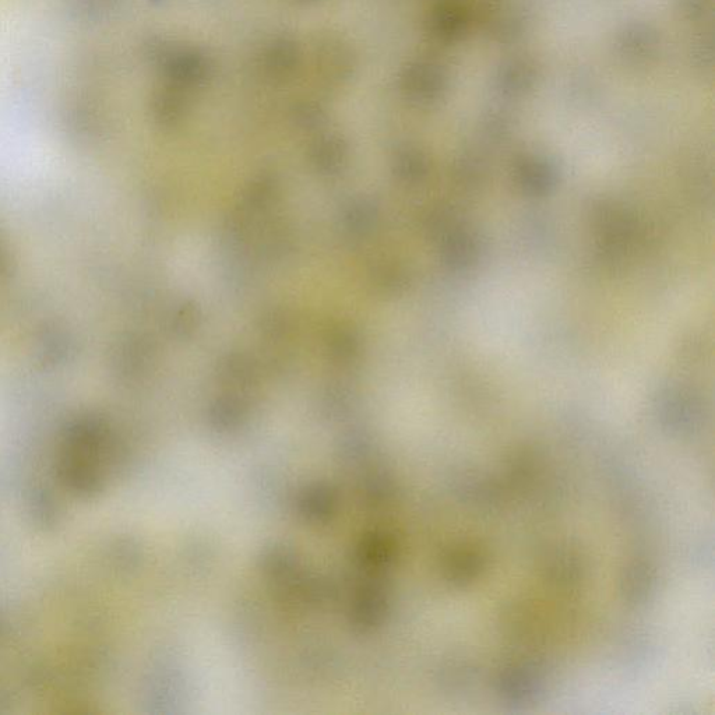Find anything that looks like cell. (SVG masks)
<instances>
[{
  "label": "cell",
  "mask_w": 715,
  "mask_h": 715,
  "mask_svg": "<svg viewBox=\"0 0 715 715\" xmlns=\"http://www.w3.org/2000/svg\"><path fill=\"white\" fill-rule=\"evenodd\" d=\"M316 59H318L322 75L327 80L336 81V83L348 79L354 69L350 49L334 38L320 42L318 51H316Z\"/></svg>",
  "instance_id": "3"
},
{
  "label": "cell",
  "mask_w": 715,
  "mask_h": 715,
  "mask_svg": "<svg viewBox=\"0 0 715 715\" xmlns=\"http://www.w3.org/2000/svg\"><path fill=\"white\" fill-rule=\"evenodd\" d=\"M165 75L179 87L196 86L210 76V62L206 56L190 49L164 47L158 54Z\"/></svg>",
  "instance_id": "1"
},
{
  "label": "cell",
  "mask_w": 715,
  "mask_h": 715,
  "mask_svg": "<svg viewBox=\"0 0 715 715\" xmlns=\"http://www.w3.org/2000/svg\"><path fill=\"white\" fill-rule=\"evenodd\" d=\"M623 583V593L626 600L630 602H643L647 600L648 594L653 591L654 573L648 569L647 565H633L626 573Z\"/></svg>",
  "instance_id": "6"
},
{
  "label": "cell",
  "mask_w": 715,
  "mask_h": 715,
  "mask_svg": "<svg viewBox=\"0 0 715 715\" xmlns=\"http://www.w3.org/2000/svg\"><path fill=\"white\" fill-rule=\"evenodd\" d=\"M500 695L513 703L528 702L542 688L540 672L527 665L507 668L499 678Z\"/></svg>",
  "instance_id": "2"
},
{
  "label": "cell",
  "mask_w": 715,
  "mask_h": 715,
  "mask_svg": "<svg viewBox=\"0 0 715 715\" xmlns=\"http://www.w3.org/2000/svg\"><path fill=\"white\" fill-rule=\"evenodd\" d=\"M481 569V556L475 551L463 549V551L454 552L452 558L449 559L447 577L457 586H461V584H467L474 580L481 572Z\"/></svg>",
  "instance_id": "5"
},
{
  "label": "cell",
  "mask_w": 715,
  "mask_h": 715,
  "mask_svg": "<svg viewBox=\"0 0 715 715\" xmlns=\"http://www.w3.org/2000/svg\"><path fill=\"white\" fill-rule=\"evenodd\" d=\"M299 66V49L292 41L278 40L266 49L263 68L266 75L276 81H284L294 76Z\"/></svg>",
  "instance_id": "4"
}]
</instances>
